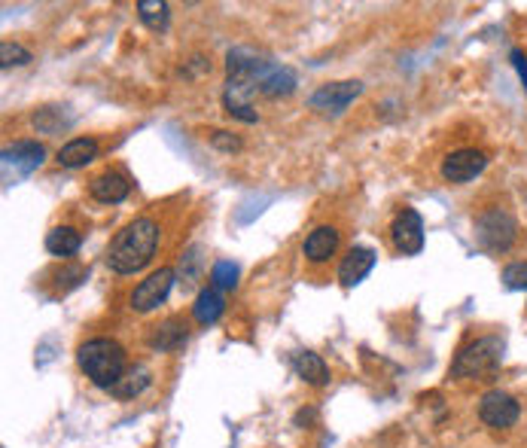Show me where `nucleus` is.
<instances>
[{
  "mask_svg": "<svg viewBox=\"0 0 527 448\" xmlns=\"http://www.w3.org/2000/svg\"><path fill=\"white\" fill-rule=\"evenodd\" d=\"M159 223L149 217H138L116 232V238L107 247V266L116 275H134L153 262L156 251H159Z\"/></svg>",
  "mask_w": 527,
  "mask_h": 448,
  "instance_id": "f257e3e1",
  "label": "nucleus"
},
{
  "mask_svg": "<svg viewBox=\"0 0 527 448\" xmlns=\"http://www.w3.org/2000/svg\"><path fill=\"white\" fill-rule=\"evenodd\" d=\"M76 363H80L85 379L104 390H113L116 381L128 372L125 348L119 345L116 339H107V336L83 341L80 351H76Z\"/></svg>",
  "mask_w": 527,
  "mask_h": 448,
  "instance_id": "f03ea898",
  "label": "nucleus"
},
{
  "mask_svg": "<svg viewBox=\"0 0 527 448\" xmlns=\"http://www.w3.org/2000/svg\"><path fill=\"white\" fill-rule=\"evenodd\" d=\"M503 360V341L497 336H485L469 341L467 348H460V354L451 363L454 379H479V375H491Z\"/></svg>",
  "mask_w": 527,
  "mask_h": 448,
  "instance_id": "7ed1b4c3",
  "label": "nucleus"
},
{
  "mask_svg": "<svg viewBox=\"0 0 527 448\" xmlns=\"http://www.w3.org/2000/svg\"><path fill=\"white\" fill-rule=\"evenodd\" d=\"M515 235H518L515 217L503 208H491L475 220V238L491 253H507L515 244Z\"/></svg>",
  "mask_w": 527,
  "mask_h": 448,
  "instance_id": "20e7f679",
  "label": "nucleus"
},
{
  "mask_svg": "<svg viewBox=\"0 0 527 448\" xmlns=\"http://www.w3.org/2000/svg\"><path fill=\"white\" fill-rule=\"evenodd\" d=\"M390 241L405 256H415L424 251V220L415 208H403L390 223Z\"/></svg>",
  "mask_w": 527,
  "mask_h": 448,
  "instance_id": "39448f33",
  "label": "nucleus"
},
{
  "mask_svg": "<svg viewBox=\"0 0 527 448\" xmlns=\"http://www.w3.org/2000/svg\"><path fill=\"white\" fill-rule=\"evenodd\" d=\"M518 415H522V405L507 390H488L479 403V418L494 430H509L518 421Z\"/></svg>",
  "mask_w": 527,
  "mask_h": 448,
  "instance_id": "423d86ee",
  "label": "nucleus"
},
{
  "mask_svg": "<svg viewBox=\"0 0 527 448\" xmlns=\"http://www.w3.org/2000/svg\"><path fill=\"white\" fill-rule=\"evenodd\" d=\"M174 268H159V272H153L147 277V281H140L138 287H134L132 293V308L140 311V315H147V311L159 308L162 302L168 299L171 287H174Z\"/></svg>",
  "mask_w": 527,
  "mask_h": 448,
  "instance_id": "0eeeda50",
  "label": "nucleus"
},
{
  "mask_svg": "<svg viewBox=\"0 0 527 448\" xmlns=\"http://www.w3.org/2000/svg\"><path fill=\"white\" fill-rule=\"evenodd\" d=\"M488 165V156L482 153V149H473V147H464V149H454V153H448L443 159V177L448 183H469L475 180V177L485 171Z\"/></svg>",
  "mask_w": 527,
  "mask_h": 448,
  "instance_id": "6e6552de",
  "label": "nucleus"
},
{
  "mask_svg": "<svg viewBox=\"0 0 527 448\" xmlns=\"http://www.w3.org/2000/svg\"><path fill=\"white\" fill-rule=\"evenodd\" d=\"M360 92H363V83H357V80L326 83L308 98V107L311 110H320V113H345L347 104H351Z\"/></svg>",
  "mask_w": 527,
  "mask_h": 448,
  "instance_id": "1a4fd4ad",
  "label": "nucleus"
},
{
  "mask_svg": "<svg viewBox=\"0 0 527 448\" xmlns=\"http://www.w3.org/2000/svg\"><path fill=\"white\" fill-rule=\"evenodd\" d=\"M43 156H46V149L37 140H19V144L4 149V174H10V168L16 171V177L34 174L43 165Z\"/></svg>",
  "mask_w": 527,
  "mask_h": 448,
  "instance_id": "9d476101",
  "label": "nucleus"
},
{
  "mask_svg": "<svg viewBox=\"0 0 527 448\" xmlns=\"http://www.w3.org/2000/svg\"><path fill=\"white\" fill-rule=\"evenodd\" d=\"M256 92L266 98H287L296 92V70L287 64H266L256 83Z\"/></svg>",
  "mask_w": 527,
  "mask_h": 448,
  "instance_id": "9b49d317",
  "label": "nucleus"
},
{
  "mask_svg": "<svg viewBox=\"0 0 527 448\" xmlns=\"http://www.w3.org/2000/svg\"><path fill=\"white\" fill-rule=\"evenodd\" d=\"M339 241H341V232L336 226H317V229L308 232V238H305V244H302L305 260L315 262V266L330 262L339 251Z\"/></svg>",
  "mask_w": 527,
  "mask_h": 448,
  "instance_id": "f8f14e48",
  "label": "nucleus"
},
{
  "mask_svg": "<svg viewBox=\"0 0 527 448\" xmlns=\"http://www.w3.org/2000/svg\"><path fill=\"white\" fill-rule=\"evenodd\" d=\"M375 260H379V256H375L372 247H351L345 260H341V266H339L341 287H357L363 277L375 268Z\"/></svg>",
  "mask_w": 527,
  "mask_h": 448,
  "instance_id": "ddd939ff",
  "label": "nucleus"
},
{
  "mask_svg": "<svg viewBox=\"0 0 527 448\" xmlns=\"http://www.w3.org/2000/svg\"><path fill=\"white\" fill-rule=\"evenodd\" d=\"M128 189H132V183H128V177L123 171H104V174H98L95 180L89 183L92 198H98V202H104V204L125 202Z\"/></svg>",
  "mask_w": 527,
  "mask_h": 448,
  "instance_id": "4468645a",
  "label": "nucleus"
},
{
  "mask_svg": "<svg viewBox=\"0 0 527 448\" xmlns=\"http://www.w3.org/2000/svg\"><path fill=\"white\" fill-rule=\"evenodd\" d=\"M147 341L156 351H177V348L187 345V324H183L180 317H168L165 324L153 326Z\"/></svg>",
  "mask_w": 527,
  "mask_h": 448,
  "instance_id": "2eb2a0df",
  "label": "nucleus"
},
{
  "mask_svg": "<svg viewBox=\"0 0 527 448\" xmlns=\"http://www.w3.org/2000/svg\"><path fill=\"white\" fill-rule=\"evenodd\" d=\"M223 311H226V299H223V290H217V287L202 290L196 299V305H192V317H196L202 326L217 324V320L223 317Z\"/></svg>",
  "mask_w": 527,
  "mask_h": 448,
  "instance_id": "dca6fc26",
  "label": "nucleus"
},
{
  "mask_svg": "<svg viewBox=\"0 0 527 448\" xmlns=\"http://www.w3.org/2000/svg\"><path fill=\"white\" fill-rule=\"evenodd\" d=\"M293 369L299 379L315 384V388H326L330 384V369H326V363L315 351H299L293 357Z\"/></svg>",
  "mask_w": 527,
  "mask_h": 448,
  "instance_id": "f3484780",
  "label": "nucleus"
},
{
  "mask_svg": "<svg viewBox=\"0 0 527 448\" xmlns=\"http://www.w3.org/2000/svg\"><path fill=\"white\" fill-rule=\"evenodd\" d=\"M253 89H244V85H226L223 92V107L226 113L235 119H241V123H256V110H253V101H251Z\"/></svg>",
  "mask_w": 527,
  "mask_h": 448,
  "instance_id": "a211bd4d",
  "label": "nucleus"
},
{
  "mask_svg": "<svg viewBox=\"0 0 527 448\" xmlns=\"http://www.w3.org/2000/svg\"><path fill=\"white\" fill-rule=\"evenodd\" d=\"M98 156V140L95 138H74L59 149V165L64 168H83Z\"/></svg>",
  "mask_w": 527,
  "mask_h": 448,
  "instance_id": "6ab92c4d",
  "label": "nucleus"
},
{
  "mask_svg": "<svg viewBox=\"0 0 527 448\" xmlns=\"http://www.w3.org/2000/svg\"><path fill=\"white\" fill-rule=\"evenodd\" d=\"M80 244H83V235L76 232L74 226H55V229L46 235V251L52 256H61V260L74 256L80 251Z\"/></svg>",
  "mask_w": 527,
  "mask_h": 448,
  "instance_id": "aec40b11",
  "label": "nucleus"
},
{
  "mask_svg": "<svg viewBox=\"0 0 527 448\" xmlns=\"http://www.w3.org/2000/svg\"><path fill=\"white\" fill-rule=\"evenodd\" d=\"M171 6L165 0H138V19L144 21L149 31H168Z\"/></svg>",
  "mask_w": 527,
  "mask_h": 448,
  "instance_id": "412c9836",
  "label": "nucleus"
},
{
  "mask_svg": "<svg viewBox=\"0 0 527 448\" xmlns=\"http://www.w3.org/2000/svg\"><path fill=\"white\" fill-rule=\"evenodd\" d=\"M147 388H149V369L147 366H134L116 381L113 394H116L119 400H132V396H138L140 390H147Z\"/></svg>",
  "mask_w": 527,
  "mask_h": 448,
  "instance_id": "4be33fe9",
  "label": "nucleus"
},
{
  "mask_svg": "<svg viewBox=\"0 0 527 448\" xmlns=\"http://www.w3.org/2000/svg\"><path fill=\"white\" fill-rule=\"evenodd\" d=\"M211 281H213V287H217V290H235V287H238V266L229 262V260L213 262Z\"/></svg>",
  "mask_w": 527,
  "mask_h": 448,
  "instance_id": "5701e85b",
  "label": "nucleus"
},
{
  "mask_svg": "<svg viewBox=\"0 0 527 448\" xmlns=\"http://www.w3.org/2000/svg\"><path fill=\"white\" fill-rule=\"evenodd\" d=\"M28 61H31V52L25 46H19V43H4L0 46V64L4 68H21Z\"/></svg>",
  "mask_w": 527,
  "mask_h": 448,
  "instance_id": "b1692460",
  "label": "nucleus"
},
{
  "mask_svg": "<svg viewBox=\"0 0 527 448\" xmlns=\"http://www.w3.org/2000/svg\"><path fill=\"white\" fill-rule=\"evenodd\" d=\"M503 284L509 290H527V262H509L503 268Z\"/></svg>",
  "mask_w": 527,
  "mask_h": 448,
  "instance_id": "393cba45",
  "label": "nucleus"
},
{
  "mask_svg": "<svg viewBox=\"0 0 527 448\" xmlns=\"http://www.w3.org/2000/svg\"><path fill=\"white\" fill-rule=\"evenodd\" d=\"M211 144L217 149H223V153H238L241 149V138H235L229 132H213L211 134Z\"/></svg>",
  "mask_w": 527,
  "mask_h": 448,
  "instance_id": "a878e982",
  "label": "nucleus"
},
{
  "mask_svg": "<svg viewBox=\"0 0 527 448\" xmlns=\"http://www.w3.org/2000/svg\"><path fill=\"white\" fill-rule=\"evenodd\" d=\"M80 281H85V268L80 266H70V268H64V272H59V287H76Z\"/></svg>",
  "mask_w": 527,
  "mask_h": 448,
  "instance_id": "bb28decb",
  "label": "nucleus"
},
{
  "mask_svg": "<svg viewBox=\"0 0 527 448\" xmlns=\"http://www.w3.org/2000/svg\"><path fill=\"white\" fill-rule=\"evenodd\" d=\"M512 61H515L518 74H522V80H524V89H527V59H524L522 52H518V49H515V52H512Z\"/></svg>",
  "mask_w": 527,
  "mask_h": 448,
  "instance_id": "cd10ccee",
  "label": "nucleus"
}]
</instances>
